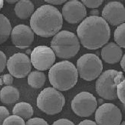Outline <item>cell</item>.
<instances>
[{"instance_id": "cb8c5ba5", "label": "cell", "mask_w": 125, "mask_h": 125, "mask_svg": "<svg viewBox=\"0 0 125 125\" xmlns=\"http://www.w3.org/2000/svg\"><path fill=\"white\" fill-rule=\"evenodd\" d=\"M26 125H49L43 118L35 117L30 118L26 122Z\"/></svg>"}, {"instance_id": "484cf974", "label": "cell", "mask_w": 125, "mask_h": 125, "mask_svg": "<svg viewBox=\"0 0 125 125\" xmlns=\"http://www.w3.org/2000/svg\"><path fill=\"white\" fill-rule=\"evenodd\" d=\"M81 2L85 6L88 8L95 9V8H97L100 6L104 2V1H101V0H100V1H84V0H83L81 1Z\"/></svg>"}, {"instance_id": "4dcf8cb0", "label": "cell", "mask_w": 125, "mask_h": 125, "mask_svg": "<svg viewBox=\"0 0 125 125\" xmlns=\"http://www.w3.org/2000/svg\"><path fill=\"white\" fill-rule=\"evenodd\" d=\"M78 125H98L96 122L90 120H85L79 123Z\"/></svg>"}, {"instance_id": "5bb4252c", "label": "cell", "mask_w": 125, "mask_h": 125, "mask_svg": "<svg viewBox=\"0 0 125 125\" xmlns=\"http://www.w3.org/2000/svg\"><path fill=\"white\" fill-rule=\"evenodd\" d=\"M11 36L13 45L21 49L30 47L34 41V32L25 25L16 26L12 29Z\"/></svg>"}, {"instance_id": "9a60e30c", "label": "cell", "mask_w": 125, "mask_h": 125, "mask_svg": "<svg viewBox=\"0 0 125 125\" xmlns=\"http://www.w3.org/2000/svg\"><path fill=\"white\" fill-rule=\"evenodd\" d=\"M123 52L120 46L114 42H110L102 47L101 55L104 61L109 64H115L121 61Z\"/></svg>"}, {"instance_id": "52a82bcc", "label": "cell", "mask_w": 125, "mask_h": 125, "mask_svg": "<svg viewBox=\"0 0 125 125\" xmlns=\"http://www.w3.org/2000/svg\"><path fill=\"white\" fill-rule=\"evenodd\" d=\"M76 68L81 78L87 81H91L101 74L103 64L97 55L86 53L78 58Z\"/></svg>"}, {"instance_id": "30bf717a", "label": "cell", "mask_w": 125, "mask_h": 125, "mask_svg": "<svg viewBox=\"0 0 125 125\" xmlns=\"http://www.w3.org/2000/svg\"><path fill=\"white\" fill-rule=\"evenodd\" d=\"M122 118L121 110L111 103L102 104L95 112V120L98 125H120Z\"/></svg>"}, {"instance_id": "6da1fadb", "label": "cell", "mask_w": 125, "mask_h": 125, "mask_svg": "<svg viewBox=\"0 0 125 125\" xmlns=\"http://www.w3.org/2000/svg\"><path fill=\"white\" fill-rule=\"evenodd\" d=\"M77 33L81 43L88 50H97L107 43L111 36L108 23L102 17L91 16L78 25Z\"/></svg>"}, {"instance_id": "44dd1931", "label": "cell", "mask_w": 125, "mask_h": 125, "mask_svg": "<svg viewBox=\"0 0 125 125\" xmlns=\"http://www.w3.org/2000/svg\"><path fill=\"white\" fill-rule=\"evenodd\" d=\"M114 40L121 48H125V23L118 26L115 30Z\"/></svg>"}, {"instance_id": "83f0119b", "label": "cell", "mask_w": 125, "mask_h": 125, "mask_svg": "<svg viewBox=\"0 0 125 125\" xmlns=\"http://www.w3.org/2000/svg\"><path fill=\"white\" fill-rule=\"evenodd\" d=\"M0 71L2 73L7 65V57L3 51L0 52Z\"/></svg>"}, {"instance_id": "d4e9b609", "label": "cell", "mask_w": 125, "mask_h": 125, "mask_svg": "<svg viewBox=\"0 0 125 125\" xmlns=\"http://www.w3.org/2000/svg\"><path fill=\"white\" fill-rule=\"evenodd\" d=\"M13 76L11 74H5L1 76V84L11 86L13 82Z\"/></svg>"}, {"instance_id": "4fadbf2b", "label": "cell", "mask_w": 125, "mask_h": 125, "mask_svg": "<svg viewBox=\"0 0 125 125\" xmlns=\"http://www.w3.org/2000/svg\"><path fill=\"white\" fill-rule=\"evenodd\" d=\"M102 17L112 26L121 25L125 22V7L120 2H110L103 9Z\"/></svg>"}, {"instance_id": "277c9868", "label": "cell", "mask_w": 125, "mask_h": 125, "mask_svg": "<svg viewBox=\"0 0 125 125\" xmlns=\"http://www.w3.org/2000/svg\"><path fill=\"white\" fill-rule=\"evenodd\" d=\"M51 48L58 57L70 59L79 51L80 40L73 32L63 30L53 36L51 42Z\"/></svg>"}, {"instance_id": "ffe728a7", "label": "cell", "mask_w": 125, "mask_h": 125, "mask_svg": "<svg viewBox=\"0 0 125 125\" xmlns=\"http://www.w3.org/2000/svg\"><path fill=\"white\" fill-rule=\"evenodd\" d=\"M1 21V43L2 44L9 39L10 35H11L12 26L9 19L3 14L0 16Z\"/></svg>"}, {"instance_id": "8992f818", "label": "cell", "mask_w": 125, "mask_h": 125, "mask_svg": "<svg viewBox=\"0 0 125 125\" xmlns=\"http://www.w3.org/2000/svg\"><path fill=\"white\" fill-rule=\"evenodd\" d=\"M65 104V98L60 91L54 87H47L40 92L37 98V106L49 115L61 112Z\"/></svg>"}, {"instance_id": "f546056e", "label": "cell", "mask_w": 125, "mask_h": 125, "mask_svg": "<svg viewBox=\"0 0 125 125\" xmlns=\"http://www.w3.org/2000/svg\"><path fill=\"white\" fill-rule=\"evenodd\" d=\"M46 2L52 5H61L62 4L66 3V0H46Z\"/></svg>"}, {"instance_id": "603a6c76", "label": "cell", "mask_w": 125, "mask_h": 125, "mask_svg": "<svg viewBox=\"0 0 125 125\" xmlns=\"http://www.w3.org/2000/svg\"><path fill=\"white\" fill-rule=\"evenodd\" d=\"M117 94L118 99L125 105V79L118 85Z\"/></svg>"}, {"instance_id": "7a4b0ae2", "label": "cell", "mask_w": 125, "mask_h": 125, "mask_svg": "<svg viewBox=\"0 0 125 125\" xmlns=\"http://www.w3.org/2000/svg\"><path fill=\"white\" fill-rule=\"evenodd\" d=\"M63 25V17L57 8L44 5L34 12L30 26L34 33L42 37H50L60 32Z\"/></svg>"}, {"instance_id": "e575fe53", "label": "cell", "mask_w": 125, "mask_h": 125, "mask_svg": "<svg viewBox=\"0 0 125 125\" xmlns=\"http://www.w3.org/2000/svg\"><path fill=\"white\" fill-rule=\"evenodd\" d=\"M120 125H125V121L121 123V124Z\"/></svg>"}, {"instance_id": "f1b7e54d", "label": "cell", "mask_w": 125, "mask_h": 125, "mask_svg": "<svg viewBox=\"0 0 125 125\" xmlns=\"http://www.w3.org/2000/svg\"><path fill=\"white\" fill-rule=\"evenodd\" d=\"M52 125H75L71 121L66 118L59 119L54 122Z\"/></svg>"}, {"instance_id": "d6a6232c", "label": "cell", "mask_w": 125, "mask_h": 125, "mask_svg": "<svg viewBox=\"0 0 125 125\" xmlns=\"http://www.w3.org/2000/svg\"><path fill=\"white\" fill-rule=\"evenodd\" d=\"M6 2L10 4H14L15 3H17L18 1H16V0H15V1H12V0H11V1H6Z\"/></svg>"}, {"instance_id": "ba28073f", "label": "cell", "mask_w": 125, "mask_h": 125, "mask_svg": "<svg viewBox=\"0 0 125 125\" xmlns=\"http://www.w3.org/2000/svg\"><path fill=\"white\" fill-rule=\"evenodd\" d=\"M97 102L93 94L81 92L74 96L71 102V108L76 115L81 117L91 116L96 111Z\"/></svg>"}, {"instance_id": "7402d4cb", "label": "cell", "mask_w": 125, "mask_h": 125, "mask_svg": "<svg viewBox=\"0 0 125 125\" xmlns=\"http://www.w3.org/2000/svg\"><path fill=\"white\" fill-rule=\"evenodd\" d=\"M2 125H26V122L23 118L13 115L6 119Z\"/></svg>"}, {"instance_id": "3957f363", "label": "cell", "mask_w": 125, "mask_h": 125, "mask_svg": "<svg viewBox=\"0 0 125 125\" xmlns=\"http://www.w3.org/2000/svg\"><path fill=\"white\" fill-rule=\"evenodd\" d=\"M78 77L77 68L68 61L56 63L48 72L50 83L56 90L61 91H66L73 88L77 83Z\"/></svg>"}, {"instance_id": "ac0fdd59", "label": "cell", "mask_w": 125, "mask_h": 125, "mask_svg": "<svg viewBox=\"0 0 125 125\" xmlns=\"http://www.w3.org/2000/svg\"><path fill=\"white\" fill-rule=\"evenodd\" d=\"M12 114L13 115L20 117L24 120H29L33 116V109L29 103L22 102L18 103L14 106Z\"/></svg>"}, {"instance_id": "1f68e13d", "label": "cell", "mask_w": 125, "mask_h": 125, "mask_svg": "<svg viewBox=\"0 0 125 125\" xmlns=\"http://www.w3.org/2000/svg\"><path fill=\"white\" fill-rule=\"evenodd\" d=\"M120 64L122 70H124V71L125 72V54L122 56Z\"/></svg>"}, {"instance_id": "8fae6325", "label": "cell", "mask_w": 125, "mask_h": 125, "mask_svg": "<svg viewBox=\"0 0 125 125\" xmlns=\"http://www.w3.org/2000/svg\"><path fill=\"white\" fill-rule=\"evenodd\" d=\"M31 59L25 53H16L10 57L7 63V69L14 77L25 78L31 70Z\"/></svg>"}, {"instance_id": "9c48e42d", "label": "cell", "mask_w": 125, "mask_h": 125, "mask_svg": "<svg viewBox=\"0 0 125 125\" xmlns=\"http://www.w3.org/2000/svg\"><path fill=\"white\" fill-rule=\"evenodd\" d=\"M32 64L40 71L50 69L56 61L55 52L46 46H39L34 48L31 53Z\"/></svg>"}, {"instance_id": "4316f807", "label": "cell", "mask_w": 125, "mask_h": 125, "mask_svg": "<svg viewBox=\"0 0 125 125\" xmlns=\"http://www.w3.org/2000/svg\"><path fill=\"white\" fill-rule=\"evenodd\" d=\"M0 124L2 125L6 119H7L10 115L9 110L4 106L0 107Z\"/></svg>"}, {"instance_id": "836d02e7", "label": "cell", "mask_w": 125, "mask_h": 125, "mask_svg": "<svg viewBox=\"0 0 125 125\" xmlns=\"http://www.w3.org/2000/svg\"><path fill=\"white\" fill-rule=\"evenodd\" d=\"M0 5H1V6H0L1 9H2L3 6V1H2V0H1V2H0Z\"/></svg>"}, {"instance_id": "7c38bea8", "label": "cell", "mask_w": 125, "mask_h": 125, "mask_svg": "<svg viewBox=\"0 0 125 125\" xmlns=\"http://www.w3.org/2000/svg\"><path fill=\"white\" fill-rule=\"evenodd\" d=\"M62 15L69 23H79L87 15L85 6L81 2L75 0L66 2L62 7Z\"/></svg>"}, {"instance_id": "2e32d148", "label": "cell", "mask_w": 125, "mask_h": 125, "mask_svg": "<svg viewBox=\"0 0 125 125\" xmlns=\"http://www.w3.org/2000/svg\"><path fill=\"white\" fill-rule=\"evenodd\" d=\"M15 12L20 19H27L34 13V5L30 1H19L16 4Z\"/></svg>"}, {"instance_id": "d6986e66", "label": "cell", "mask_w": 125, "mask_h": 125, "mask_svg": "<svg viewBox=\"0 0 125 125\" xmlns=\"http://www.w3.org/2000/svg\"><path fill=\"white\" fill-rule=\"evenodd\" d=\"M46 81V74L40 71H33L28 75V83L33 88H41L45 84Z\"/></svg>"}, {"instance_id": "e0dca14e", "label": "cell", "mask_w": 125, "mask_h": 125, "mask_svg": "<svg viewBox=\"0 0 125 125\" xmlns=\"http://www.w3.org/2000/svg\"><path fill=\"white\" fill-rule=\"evenodd\" d=\"M0 98L1 102L3 104H12L19 100V91L15 87L5 86L1 90Z\"/></svg>"}, {"instance_id": "5b68a950", "label": "cell", "mask_w": 125, "mask_h": 125, "mask_svg": "<svg viewBox=\"0 0 125 125\" xmlns=\"http://www.w3.org/2000/svg\"><path fill=\"white\" fill-rule=\"evenodd\" d=\"M125 79L122 72L108 70L103 72L96 82V91L101 97L106 100H114L117 97V86Z\"/></svg>"}]
</instances>
